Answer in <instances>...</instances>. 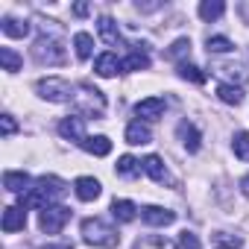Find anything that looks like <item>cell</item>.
<instances>
[{
    "label": "cell",
    "instance_id": "36",
    "mask_svg": "<svg viewBox=\"0 0 249 249\" xmlns=\"http://www.w3.org/2000/svg\"><path fill=\"white\" fill-rule=\"evenodd\" d=\"M240 191H243V196H249V176L240 179Z\"/></svg>",
    "mask_w": 249,
    "mask_h": 249
},
{
    "label": "cell",
    "instance_id": "27",
    "mask_svg": "<svg viewBox=\"0 0 249 249\" xmlns=\"http://www.w3.org/2000/svg\"><path fill=\"white\" fill-rule=\"evenodd\" d=\"M0 65H3L6 73H18L21 65H24V59H21L12 47H0Z\"/></svg>",
    "mask_w": 249,
    "mask_h": 249
},
{
    "label": "cell",
    "instance_id": "29",
    "mask_svg": "<svg viewBox=\"0 0 249 249\" xmlns=\"http://www.w3.org/2000/svg\"><path fill=\"white\" fill-rule=\"evenodd\" d=\"M205 50L214 53V56H220V53H231V50H234V41L226 38V36H208V38H205Z\"/></svg>",
    "mask_w": 249,
    "mask_h": 249
},
{
    "label": "cell",
    "instance_id": "37",
    "mask_svg": "<svg viewBox=\"0 0 249 249\" xmlns=\"http://www.w3.org/2000/svg\"><path fill=\"white\" fill-rule=\"evenodd\" d=\"M73 12H76V15H88V6H85V3H76Z\"/></svg>",
    "mask_w": 249,
    "mask_h": 249
},
{
    "label": "cell",
    "instance_id": "35",
    "mask_svg": "<svg viewBox=\"0 0 249 249\" xmlns=\"http://www.w3.org/2000/svg\"><path fill=\"white\" fill-rule=\"evenodd\" d=\"M36 249H73V243H44V246H36Z\"/></svg>",
    "mask_w": 249,
    "mask_h": 249
},
{
    "label": "cell",
    "instance_id": "20",
    "mask_svg": "<svg viewBox=\"0 0 249 249\" xmlns=\"http://www.w3.org/2000/svg\"><path fill=\"white\" fill-rule=\"evenodd\" d=\"M0 30H3V36H9V38H24V36H30V24L21 21V18H12V15H3Z\"/></svg>",
    "mask_w": 249,
    "mask_h": 249
},
{
    "label": "cell",
    "instance_id": "19",
    "mask_svg": "<svg viewBox=\"0 0 249 249\" xmlns=\"http://www.w3.org/2000/svg\"><path fill=\"white\" fill-rule=\"evenodd\" d=\"M132 249H179V246L167 234H147V237H138Z\"/></svg>",
    "mask_w": 249,
    "mask_h": 249
},
{
    "label": "cell",
    "instance_id": "17",
    "mask_svg": "<svg viewBox=\"0 0 249 249\" xmlns=\"http://www.w3.org/2000/svg\"><path fill=\"white\" fill-rule=\"evenodd\" d=\"M176 132H179V141H182V147L188 150V153H196L199 150V129L194 126V123H188V120H182L179 126H176Z\"/></svg>",
    "mask_w": 249,
    "mask_h": 249
},
{
    "label": "cell",
    "instance_id": "7",
    "mask_svg": "<svg viewBox=\"0 0 249 249\" xmlns=\"http://www.w3.org/2000/svg\"><path fill=\"white\" fill-rule=\"evenodd\" d=\"M59 135L65 138V141H73V144H85V117L82 114H71V117H62L59 120Z\"/></svg>",
    "mask_w": 249,
    "mask_h": 249
},
{
    "label": "cell",
    "instance_id": "3",
    "mask_svg": "<svg viewBox=\"0 0 249 249\" xmlns=\"http://www.w3.org/2000/svg\"><path fill=\"white\" fill-rule=\"evenodd\" d=\"M79 231H82V240L88 246H97V249H114L120 243L117 229L111 223H106L103 217H85L82 226H79Z\"/></svg>",
    "mask_w": 249,
    "mask_h": 249
},
{
    "label": "cell",
    "instance_id": "21",
    "mask_svg": "<svg viewBox=\"0 0 249 249\" xmlns=\"http://www.w3.org/2000/svg\"><path fill=\"white\" fill-rule=\"evenodd\" d=\"M97 33H100V38L106 41V44H120V30H117V24H114V18H108V15H103L100 21H97Z\"/></svg>",
    "mask_w": 249,
    "mask_h": 249
},
{
    "label": "cell",
    "instance_id": "16",
    "mask_svg": "<svg viewBox=\"0 0 249 249\" xmlns=\"http://www.w3.org/2000/svg\"><path fill=\"white\" fill-rule=\"evenodd\" d=\"M138 214H141V208H138L132 199H114V202H111V217H114L117 223H132Z\"/></svg>",
    "mask_w": 249,
    "mask_h": 249
},
{
    "label": "cell",
    "instance_id": "13",
    "mask_svg": "<svg viewBox=\"0 0 249 249\" xmlns=\"http://www.w3.org/2000/svg\"><path fill=\"white\" fill-rule=\"evenodd\" d=\"M73 194H76V199H82V202H94V199L103 194V185H100L94 176H79V179L73 182Z\"/></svg>",
    "mask_w": 249,
    "mask_h": 249
},
{
    "label": "cell",
    "instance_id": "5",
    "mask_svg": "<svg viewBox=\"0 0 249 249\" xmlns=\"http://www.w3.org/2000/svg\"><path fill=\"white\" fill-rule=\"evenodd\" d=\"M73 91L76 88H71V82L62 76H44L36 82V94L47 103H68V100H73Z\"/></svg>",
    "mask_w": 249,
    "mask_h": 249
},
{
    "label": "cell",
    "instance_id": "23",
    "mask_svg": "<svg viewBox=\"0 0 249 249\" xmlns=\"http://www.w3.org/2000/svg\"><path fill=\"white\" fill-rule=\"evenodd\" d=\"M114 170H117V176H123V179H135V176L144 170V164H141L135 156H120Z\"/></svg>",
    "mask_w": 249,
    "mask_h": 249
},
{
    "label": "cell",
    "instance_id": "32",
    "mask_svg": "<svg viewBox=\"0 0 249 249\" xmlns=\"http://www.w3.org/2000/svg\"><path fill=\"white\" fill-rule=\"evenodd\" d=\"M167 56L170 59H185V56H191V38H176L173 44H170V50H167Z\"/></svg>",
    "mask_w": 249,
    "mask_h": 249
},
{
    "label": "cell",
    "instance_id": "33",
    "mask_svg": "<svg viewBox=\"0 0 249 249\" xmlns=\"http://www.w3.org/2000/svg\"><path fill=\"white\" fill-rule=\"evenodd\" d=\"M0 132H3V138H12V135L18 132V123H15L12 114H3V117H0Z\"/></svg>",
    "mask_w": 249,
    "mask_h": 249
},
{
    "label": "cell",
    "instance_id": "22",
    "mask_svg": "<svg viewBox=\"0 0 249 249\" xmlns=\"http://www.w3.org/2000/svg\"><path fill=\"white\" fill-rule=\"evenodd\" d=\"M82 150L91 153V156H97V159H103V156L111 153V141H108L106 135H88L85 144H82Z\"/></svg>",
    "mask_w": 249,
    "mask_h": 249
},
{
    "label": "cell",
    "instance_id": "8",
    "mask_svg": "<svg viewBox=\"0 0 249 249\" xmlns=\"http://www.w3.org/2000/svg\"><path fill=\"white\" fill-rule=\"evenodd\" d=\"M6 234H15V231H24L27 226V208L24 205H6L3 208V220H0Z\"/></svg>",
    "mask_w": 249,
    "mask_h": 249
},
{
    "label": "cell",
    "instance_id": "10",
    "mask_svg": "<svg viewBox=\"0 0 249 249\" xmlns=\"http://www.w3.org/2000/svg\"><path fill=\"white\" fill-rule=\"evenodd\" d=\"M33 182H36V179H30L27 170H6V173H3V188H6L9 194H18V196H24V194L33 188Z\"/></svg>",
    "mask_w": 249,
    "mask_h": 249
},
{
    "label": "cell",
    "instance_id": "18",
    "mask_svg": "<svg viewBox=\"0 0 249 249\" xmlns=\"http://www.w3.org/2000/svg\"><path fill=\"white\" fill-rule=\"evenodd\" d=\"M141 164H144V173H147L153 182H170V173H167V167H164V161H161L159 156H147Z\"/></svg>",
    "mask_w": 249,
    "mask_h": 249
},
{
    "label": "cell",
    "instance_id": "12",
    "mask_svg": "<svg viewBox=\"0 0 249 249\" xmlns=\"http://www.w3.org/2000/svg\"><path fill=\"white\" fill-rule=\"evenodd\" d=\"M141 220L147 226H170L176 220V211H170L164 205H144L141 208Z\"/></svg>",
    "mask_w": 249,
    "mask_h": 249
},
{
    "label": "cell",
    "instance_id": "14",
    "mask_svg": "<svg viewBox=\"0 0 249 249\" xmlns=\"http://www.w3.org/2000/svg\"><path fill=\"white\" fill-rule=\"evenodd\" d=\"M94 73H97V76H103V79H108V76L120 73V59H117V53H111V50L100 53V56L94 59Z\"/></svg>",
    "mask_w": 249,
    "mask_h": 249
},
{
    "label": "cell",
    "instance_id": "4",
    "mask_svg": "<svg viewBox=\"0 0 249 249\" xmlns=\"http://www.w3.org/2000/svg\"><path fill=\"white\" fill-rule=\"evenodd\" d=\"M73 106H76V111L85 114V117H103L106 108H108L106 94H103L100 88H94L91 82L76 85V91H73Z\"/></svg>",
    "mask_w": 249,
    "mask_h": 249
},
{
    "label": "cell",
    "instance_id": "9",
    "mask_svg": "<svg viewBox=\"0 0 249 249\" xmlns=\"http://www.w3.org/2000/svg\"><path fill=\"white\" fill-rule=\"evenodd\" d=\"M164 108H167L164 97H144V100L135 103V114H138V120H159V117L164 114Z\"/></svg>",
    "mask_w": 249,
    "mask_h": 249
},
{
    "label": "cell",
    "instance_id": "1",
    "mask_svg": "<svg viewBox=\"0 0 249 249\" xmlns=\"http://www.w3.org/2000/svg\"><path fill=\"white\" fill-rule=\"evenodd\" d=\"M65 191H68V182L65 179H59V176H38L33 182V188L21 196V205L24 208L44 211L50 205H59V199L65 196Z\"/></svg>",
    "mask_w": 249,
    "mask_h": 249
},
{
    "label": "cell",
    "instance_id": "2",
    "mask_svg": "<svg viewBox=\"0 0 249 249\" xmlns=\"http://www.w3.org/2000/svg\"><path fill=\"white\" fill-rule=\"evenodd\" d=\"M33 56H36L38 65H47V68L62 65V62L68 59L65 41H62V36H59V30H56V21H41V36H38L36 44H33Z\"/></svg>",
    "mask_w": 249,
    "mask_h": 249
},
{
    "label": "cell",
    "instance_id": "30",
    "mask_svg": "<svg viewBox=\"0 0 249 249\" xmlns=\"http://www.w3.org/2000/svg\"><path fill=\"white\" fill-rule=\"evenodd\" d=\"M231 150L240 161H249V132H234L231 138Z\"/></svg>",
    "mask_w": 249,
    "mask_h": 249
},
{
    "label": "cell",
    "instance_id": "15",
    "mask_svg": "<svg viewBox=\"0 0 249 249\" xmlns=\"http://www.w3.org/2000/svg\"><path fill=\"white\" fill-rule=\"evenodd\" d=\"M150 68V53L141 47H135L126 59H120V73H135V71H147Z\"/></svg>",
    "mask_w": 249,
    "mask_h": 249
},
{
    "label": "cell",
    "instance_id": "34",
    "mask_svg": "<svg viewBox=\"0 0 249 249\" xmlns=\"http://www.w3.org/2000/svg\"><path fill=\"white\" fill-rule=\"evenodd\" d=\"M179 246H182V249H199V237H196L194 231H182V234H179Z\"/></svg>",
    "mask_w": 249,
    "mask_h": 249
},
{
    "label": "cell",
    "instance_id": "6",
    "mask_svg": "<svg viewBox=\"0 0 249 249\" xmlns=\"http://www.w3.org/2000/svg\"><path fill=\"white\" fill-rule=\"evenodd\" d=\"M71 220V208L68 205H50L44 211H38V226L44 234H59Z\"/></svg>",
    "mask_w": 249,
    "mask_h": 249
},
{
    "label": "cell",
    "instance_id": "31",
    "mask_svg": "<svg viewBox=\"0 0 249 249\" xmlns=\"http://www.w3.org/2000/svg\"><path fill=\"white\" fill-rule=\"evenodd\" d=\"M179 76H182V79H188V82H196V85H202V82H205V73H202L196 65H191V62H182V65H179Z\"/></svg>",
    "mask_w": 249,
    "mask_h": 249
},
{
    "label": "cell",
    "instance_id": "24",
    "mask_svg": "<svg viewBox=\"0 0 249 249\" xmlns=\"http://www.w3.org/2000/svg\"><path fill=\"white\" fill-rule=\"evenodd\" d=\"M211 243H214V249H243V237L234 231H214Z\"/></svg>",
    "mask_w": 249,
    "mask_h": 249
},
{
    "label": "cell",
    "instance_id": "26",
    "mask_svg": "<svg viewBox=\"0 0 249 249\" xmlns=\"http://www.w3.org/2000/svg\"><path fill=\"white\" fill-rule=\"evenodd\" d=\"M217 97L229 106H240L243 103V88L240 85H231V82H220L217 85Z\"/></svg>",
    "mask_w": 249,
    "mask_h": 249
},
{
    "label": "cell",
    "instance_id": "11",
    "mask_svg": "<svg viewBox=\"0 0 249 249\" xmlns=\"http://www.w3.org/2000/svg\"><path fill=\"white\" fill-rule=\"evenodd\" d=\"M123 138H126L129 147H147V144L153 141V132H150V126H147L144 120H132V123H126V132H123Z\"/></svg>",
    "mask_w": 249,
    "mask_h": 249
},
{
    "label": "cell",
    "instance_id": "28",
    "mask_svg": "<svg viewBox=\"0 0 249 249\" xmlns=\"http://www.w3.org/2000/svg\"><path fill=\"white\" fill-rule=\"evenodd\" d=\"M73 50H76L79 59H91L94 56V38H91V33H76L73 36Z\"/></svg>",
    "mask_w": 249,
    "mask_h": 249
},
{
    "label": "cell",
    "instance_id": "25",
    "mask_svg": "<svg viewBox=\"0 0 249 249\" xmlns=\"http://www.w3.org/2000/svg\"><path fill=\"white\" fill-rule=\"evenodd\" d=\"M199 18L202 21H217V18H223V12H226V3H223V0H202V3H199Z\"/></svg>",
    "mask_w": 249,
    "mask_h": 249
}]
</instances>
